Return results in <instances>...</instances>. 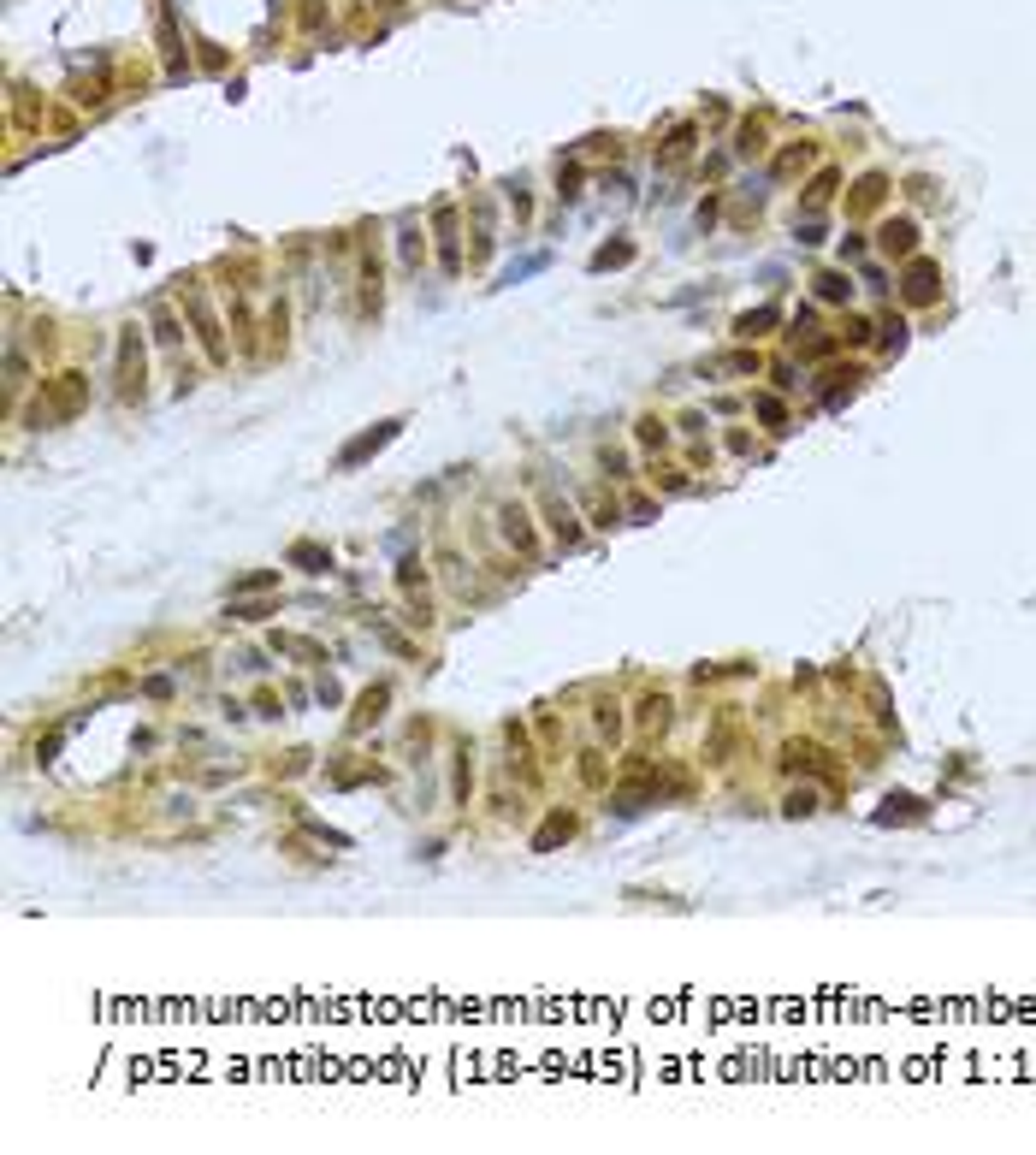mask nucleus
<instances>
[{
	"instance_id": "nucleus-4",
	"label": "nucleus",
	"mask_w": 1036,
	"mask_h": 1155,
	"mask_svg": "<svg viewBox=\"0 0 1036 1155\" xmlns=\"http://www.w3.org/2000/svg\"><path fill=\"white\" fill-rule=\"evenodd\" d=\"M392 439H397V421H379V427H373V432H362V439H355L350 451L338 456V463H344V469H355L362 456H373V451H379V445H392Z\"/></svg>"
},
{
	"instance_id": "nucleus-8",
	"label": "nucleus",
	"mask_w": 1036,
	"mask_h": 1155,
	"mask_svg": "<svg viewBox=\"0 0 1036 1155\" xmlns=\"http://www.w3.org/2000/svg\"><path fill=\"white\" fill-rule=\"evenodd\" d=\"M568 836H575V818H568V812H551V818H545V830L533 836V853H545V847L568 842Z\"/></svg>"
},
{
	"instance_id": "nucleus-22",
	"label": "nucleus",
	"mask_w": 1036,
	"mask_h": 1155,
	"mask_svg": "<svg viewBox=\"0 0 1036 1155\" xmlns=\"http://www.w3.org/2000/svg\"><path fill=\"white\" fill-rule=\"evenodd\" d=\"M758 415L770 421V427H782V403H776V397H758Z\"/></svg>"
},
{
	"instance_id": "nucleus-10",
	"label": "nucleus",
	"mask_w": 1036,
	"mask_h": 1155,
	"mask_svg": "<svg viewBox=\"0 0 1036 1155\" xmlns=\"http://www.w3.org/2000/svg\"><path fill=\"white\" fill-rule=\"evenodd\" d=\"M664 723H669V700H664V693L640 700V729H664Z\"/></svg>"
},
{
	"instance_id": "nucleus-16",
	"label": "nucleus",
	"mask_w": 1036,
	"mask_h": 1155,
	"mask_svg": "<svg viewBox=\"0 0 1036 1155\" xmlns=\"http://www.w3.org/2000/svg\"><path fill=\"white\" fill-rule=\"evenodd\" d=\"M155 338H160V344H178V338H184V333H178V320H172L166 309L155 314Z\"/></svg>"
},
{
	"instance_id": "nucleus-20",
	"label": "nucleus",
	"mask_w": 1036,
	"mask_h": 1155,
	"mask_svg": "<svg viewBox=\"0 0 1036 1155\" xmlns=\"http://www.w3.org/2000/svg\"><path fill=\"white\" fill-rule=\"evenodd\" d=\"M764 149V125H746L741 131V155H758Z\"/></svg>"
},
{
	"instance_id": "nucleus-11",
	"label": "nucleus",
	"mask_w": 1036,
	"mask_h": 1155,
	"mask_svg": "<svg viewBox=\"0 0 1036 1155\" xmlns=\"http://www.w3.org/2000/svg\"><path fill=\"white\" fill-rule=\"evenodd\" d=\"M687 149H693V125H682V131H675V137L664 142V155H658V160H664V166H682V160H687Z\"/></svg>"
},
{
	"instance_id": "nucleus-5",
	"label": "nucleus",
	"mask_w": 1036,
	"mask_h": 1155,
	"mask_svg": "<svg viewBox=\"0 0 1036 1155\" xmlns=\"http://www.w3.org/2000/svg\"><path fill=\"white\" fill-rule=\"evenodd\" d=\"M498 516H504V539H509L515 551H522V557H533V528H528V509H522V504H504Z\"/></svg>"
},
{
	"instance_id": "nucleus-6",
	"label": "nucleus",
	"mask_w": 1036,
	"mask_h": 1155,
	"mask_svg": "<svg viewBox=\"0 0 1036 1155\" xmlns=\"http://www.w3.org/2000/svg\"><path fill=\"white\" fill-rule=\"evenodd\" d=\"M918 249V226L912 219H888L882 226V255H912Z\"/></svg>"
},
{
	"instance_id": "nucleus-1",
	"label": "nucleus",
	"mask_w": 1036,
	"mask_h": 1155,
	"mask_svg": "<svg viewBox=\"0 0 1036 1155\" xmlns=\"http://www.w3.org/2000/svg\"><path fill=\"white\" fill-rule=\"evenodd\" d=\"M89 403V379L83 373H59L42 386V403H36V427H54V421H72V415Z\"/></svg>"
},
{
	"instance_id": "nucleus-15",
	"label": "nucleus",
	"mask_w": 1036,
	"mask_h": 1155,
	"mask_svg": "<svg viewBox=\"0 0 1036 1155\" xmlns=\"http://www.w3.org/2000/svg\"><path fill=\"white\" fill-rule=\"evenodd\" d=\"M818 291L829 296V302H841V296L853 291V285H847V279H841V273H823V279H818Z\"/></svg>"
},
{
	"instance_id": "nucleus-17",
	"label": "nucleus",
	"mask_w": 1036,
	"mask_h": 1155,
	"mask_svg": "<svg viewBox=\"0 0 1036 1155\" xmlns=\"http://www.w3.org/2000/svg\"><path fill=\"white\" fill-rule=\"evenodd\" d=\"M379 705H385V687H379V693H362V711H355V729L368 723V717H379Z\"/></svg>"
},
{
	"instance_id": "nucleus-19",
	"label": "nucleus",
	"mask_w": 1036,
	"mask_h": 1155,
	"mask_svg": "<svg viewBox=\"0 0 1036 1155\" xmlns=\"http://www.w3.org/2000/svg\"><path fill=\"white\" fill-rule=\"evenodd\" d=\"M829 190H835V172H823L818 184H811V196H805V202H811V208H823V202H829Z\"/></svg>"
},
{
	"instance_id": "nucleus-2",
	"label": "nucleus",
	"mask_w": 1036,
	"mask_h": 1155,
	"mask_svg": "<svg viewBox=\"0 0 1036 1155\" xmlns=\"http://www.w3.org/2000/svg\"><path fill=\"white\" fill-rule=\"evenodd\" d=\"M118 392L125 397L142 392V344H137V333H125V344H118Z\"/></svg>"
},
{
	"instance_id": "nucleus-23",
	"label": "nucleus",
	"mask_w": 1036,
	"mask_h": 1155,
	"mask_svg": "<svg viewBox=\"0 0 1036 1155\" xmlns=\"http://www.w3.org/2000/svg\"><path fill=\"white\" fill-rule=\"evenodd\" d=\"M379 6H397V0H379Z\"/></svg>"
},
{
	"instance_id": "nucleus-7",
	"label": "nucleus",
	"mask_w": 1036,
	"mask_h": 1155,
	"mask_svg": "<svg viewBox=\"0 0 1036 1155\" xmlns=\"http://www.w3.org/2000/svg\"><path fill=\"white\" fill-rule=\"evenodd\" d=\"M190 320H196V333H202V344H208V356H214V362H225L219 326H214V314H208V302H202V296H190Z\"/></svg>"
},
{
	"instance_id": "nucleus-12",
	"label": "nucleus",
	"mask_w": 1036,
	"mask_h": 1155,
	"mask_svg": "<svg viewBox=\"0 0 1036 1155\" xmlns=\"http://www.w3.org/2000/svg\"><path fill=\"white\" fill-rule=\"evenodd\" d=\"M764 326H776V309H758V314H741V320H735V333H741V338H758Z\"/></svg>"
},
{
	"instance_id": "nucleus-14",
	"label": "nucleus",
	"mask_w": 1036,
	"mask_h": 1155,
	"mask_svg": "<svg viewBox=\"0 0 1036 1155\" xmlns=\"http://www.w3.org/2000/svg\"><path fill=\"white\" fill-rule=\"evenodd\" d=\"M628 255H634V249H628V243H616V249H598V255H592V267L605 273V267H622Z\"/></svg>"
},
{
	"instance_id": "nucleus-13",
	"label": "nucleus",
	"mask_w": 1036,
	"mask_h": 1155,
	"mask_svg": "<svg viewBox=\"0 0 1036 1155\" xmlns=\"http://www.w3.org/2000/svg\"><path fill=\"white\" fill-rule=\"evenodd\" d=\"M882 190H888V184H882V178L871 172V178L859 184V196H853V208H877V202H882Z\"/></svg>"
},
{
	"instance_id": "nucleus-9",
	"label": "nucleus",
	"mask_w": 1036,
	"mask_h": 1155,
	"mask_svg": "<svg viewBox=\"0 0 1036 1155\" xmlns=\"http://www.w3.org/2000/svg\"><path fill=\"white\" fill-rule=\"evenodd\" d=\"M936 279H941L936 267H930V261H918V267L906 273V296H912V302H930V296H936Z\"/></svg>"
},
{
	"instance_id": "nucleus-21",
	"label": "nucleus",
	"mask_w": 1036,
	"mask_h": 1155,
	"mask_svg": "<svg viewBox=\"0 0 1036 1155\" xmlns=\"http://www.w3.org/2000/svg\"><path fill=\"white\" fill-rule=\"evenodd\" d=\"M592 516H598V528H610V522H616V516H622V509L610 504V498H592Z\"/></svg>"
},
{
	"instance_id": "nucleus-3",
	"label": "nucleus",
	"mask_w": 1036,
	"mask_h": 1155,
	"mask_svg": "<svg viewBox=\"0 0 1036 1155\" xmlns=\"http://www.w3.org/2000/svg\"><path fill=\"white\" fill-rule=\"evenodd\" d=\"M545 516H551V533H557V546H563V551H575L581 539H587V533H581V516H575V509H568L563 498H551V504H545Z\"/></svg>"
},
{
	"instance_id": "nucleus-18",
	"label": "nucleus",
	"mask_w": 1036,
	"mask_h": 1155,
	"mask_svg": "<svg viewBox=\"0 0 1036 1155\" xmlns=\"http://www.w3.org/2000/svg\"><path fill=\"white\" fill-rule=\"evenodd\" d=\"M805 160H811V149H805V142H800V149H788V155H782V166H776V172L788 178V172H800Z\"/></svg>"
}]
</instances>
